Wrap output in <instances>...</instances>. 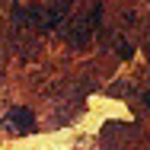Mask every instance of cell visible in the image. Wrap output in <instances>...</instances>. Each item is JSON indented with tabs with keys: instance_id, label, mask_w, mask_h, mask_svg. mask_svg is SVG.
Returning <instances> with one entry per match:
<instances>
[{
	"instance_id": "3",
	"label": "cell",
	"mask_w": 150,
	"mask_h": 150,
	"mask_svg": "<svg viewBox=\"0 0 150 150\" xmlns=\"http://www.w3.org/2000/svg\"><path fill=\"white\" fill-rule=\"evenodd\" d=\"M144 109H150V93H144Z\"/></svg>"
},
{
	"instance_id": "1",
	"label": "cell",
	"mask_w": 150,
	"mask_h": 150,
	"mask_svg": "<svg viewBox=\"0 0 150 150\" xmlns=\"http://www.w3.org/2000/svg\"><path fill=\"white\" fill-rule=\"evenodd\" d=\"M3 128L10 131V134H29L32 128H35V115H32L29 109H13L10 115H6V121H3Z\"/></svg>"
},
{
	"instance_id": "2",
	"label": "cell",
	"mask_w": 150,
	"mask_h": 150,
	"mask_svg": "<svg viewBox=\"0 0 150 150\" xmlns=\"http://www.w3.org/2000/svg\"><path fill=\"white\" fill-rule=\"evenodd\" d=\"M115 51H118L121 61H131V58H134V45H131V42H125V38L115 42Z\"/></svg>"
}]
</instances>
